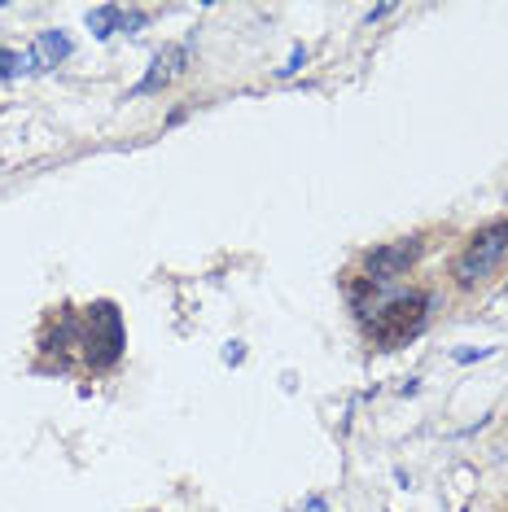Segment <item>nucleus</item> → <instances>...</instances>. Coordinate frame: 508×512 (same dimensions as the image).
<instances>
[{"label": "nucleus", "instance_id": "f257e3e1", "mask_svg": "<svg viewBox=\"0 0 508 512\" xmlns=\"http://www.w3.org/2000/svg\"><path fill=\"white\" fill-rule=\"evenodd\" d=\"M425 320H430V294H417V289L386 298L381 307L360 311V324L373 337L377 351H399L403 342H412L425 329Z\"/></svg>", "mask_w": 508, "mask_h": 512}, {"label": "nucleus", "instance_id": "f03ea898", "mask_svg": "<svg viewBox=\"0 0 508 512\" xmlns=\"http://www.w3.org/2000/svg\"><path fill=\"white\" fill-rule=\"evenodd\" d=\"M79 346H84L88 372H110L123 359V316L114 302H92L79 320Z\"/></svg>", "mask_w": 508, "mask_h": 512}, {"label": "nucleus", "instance_id": "7ed1b4c3", "mask_svg": "<svg viewBox=\"0 0 508 512\" xmlns=\"http://www.w3.org/2000/svg\"><path fill=\"white\" fill-rule=\"evenodd\" d=\"M504 254H508V219H500V224H491L482 232H473V241L465 246V254H460V263H456V281L460 285L487 281L495 267L504 263Z\"/></svg>", "mask_w": 508, "mask_h": 512}, {"label": "nucleus", "instance_id": "20e7f679", "mask_svg": "<svg viewBox=\"0 0 508 512\" xmlns=\"http://www.w3.org/2000/svg\"><path fill=\"white\" fill-rule=\"evenodd\" d=\"M425 254V237H403V241H386V246L364 254V285H386L403 276L412 263Z\"/></svg>", "mask_w": 508, "mask_h": 512}, {"label": "nucleus", "instance_id": "39448f33", "mask_svg": "<svg viewBox=\"0 0 508 512\" xmlns=\"http://www.w3.org/2000/svg\"><path fill=\"white\" fill-rule=\"evenodd\" d=\"M184 49H167V53H158V62H154V71H149L145 79H141V88L136 92H154V88H163L167 79H176L180 71H184Z\"/></svg>", "mask_w": 508, "mask_h": 512}, {"label": "nucleus", "instance_id": "423d86ee", "mask_svg": "<svg viewBox=\"0 0 508 512\" xmlns=\"http://www.w3.org/2000/svg\"><path fill=\"white\" fill-rule=\"evenodd\" d=\"M88 27H92V36H97V40L114 36V31L123 27V9H119V5H97V9L88 14Z\"/></svg>", "mask_w": 508, "mask_h": 512}, {"label": "nucleus", "instance_id": "0eeeda50", "mask_svg": "<svg viewBox=\"0 0 508 512\" xmlns=\"http://www.w3.org/2000/svg\"><path fill=\"white\" fill-rule=\"evenodd\" d=\"M36 49L49 53V62H66V57H71V40H66L62 31H44V36L36 40Z\"/></svg>", "mask_w": 508, "mask_h": 512}, {"label": "nucleus", "instance_id": "6e6552de", "mask_svg": "<svg viewBox=\"0 0 508 512\" xmlns=\"http://www.w3.org/2000/svg\"><path fill=\"white\" fill-rule=\"evenodd\" d=\"M22 62H27V57H18V53L0 49V79H14V75L22 71Z\"/></svg>", "mask_w": 508, "mask_h": 512}, {"label": "nucleus", "instance_id": "1a4fd4ad", "mask_svg": "<svg viewBox=\"0 0 508 512\" xmlns=\"http://www.w3.org/2000/svg\"><path fill=\"white\" fill-rule=\"evenodd\" d=\"M307 62V49H303V44H298V49H294V57H290V66H281V75H294L298 71V66H303Z\"/></svg>", "mask_w": 508, "mask_h": 512}]
</instances>
